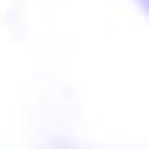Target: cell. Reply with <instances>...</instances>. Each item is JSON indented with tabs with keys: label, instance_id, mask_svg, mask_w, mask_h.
<instances>
[{
	"label": "cell",
	"instance_id": "cell-1",
	"mask_svg": "<svg viewBox=\"0 0 149 149\" xmlns=\"http://www.w3.org/2000/svg\"><path fill=\"white\" fill-rule=\"evenodd\" d=\"M140 3H143V9H146V12H149V0H140Z\"/></svg>",
	"mask_w": 149,
	"mask_h": 149
}]
</instances>
